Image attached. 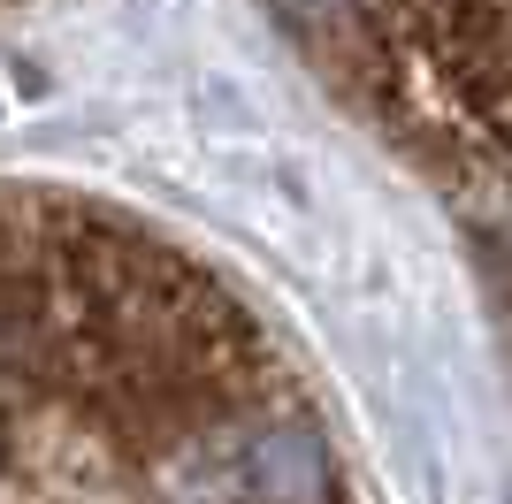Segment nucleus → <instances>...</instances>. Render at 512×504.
Listing matches in <instances>:
<instances>
[{"label": "nucleus", "instance_id": "obj_1", "mask_svg": "<svg viewBox=\"0 0 512 504\" xmlns=\"http://www.w3.org/2000/svg\"><path fill=\"white\" fill-rule=\"evenodd\" d=\"M0 504H360L337 413L230 275L0 184Z\"/></svg>", "mask_w": 512, "mask_h": 504}, {"label": "nucleus", "instance_id": "obj_2", "mask_svg": "<svg viewBox=\"0 0 512 504\" xmlns=\"http://www.w3.org/2000/svg\"><path fill=\"white\" fill-rule=\"evenodd\" d=\"M299 54L512 260V0H276Z\"/></svg>", "mask_w": 512, "mask_h": 504}, {"label": "nucleus", "instance_id": "obj_3", "mask_svg": "<svg viewBox=\"0 0 512 504\" xmlns=\"http://www.w3.org/2000/svg\"><path fill=\"white\" fill-rule=\"evenodd\" d=\"M0 8H31V0H0Z\"/></svg>", "mask_w": 512, "mask_h": 504}]
</instances>
